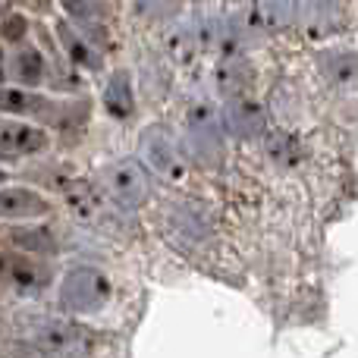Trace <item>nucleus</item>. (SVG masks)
<instances>
[{
    "label": "nucleus",
    "instance_id": "obj_1",
    "mask_svg": "<svg viewBox=\"0 0 358 358\" xmlns=\"http://www.w3.org/2000/svg\"><path fill=\"white\" fill-rule=\"evenodd\" d=\"M110 280L98 267H73L60 283V302L76 315H92L110 302Z\"/></svg>",
    "mask_w": 358,
    "mask_h": 358
},
{
    "label": "nucleus",
    "instance_id": "obj_2",
    "mask_svg": "<svg viewBox=\"0 0 358 358\" xmlns=\"http://www.w3.org/2000/svg\"><path fill=\"white\" fill-rule=\"evenodd\" d=\"M101 182H104V195L126 210L142 208V204L148 201V192H151L148 173H145V167L136 161V157L113 161L110 167L101 173Z\"/></svg>",
    "mask_w": 358,
    "mask_h": 358
},
{
    "label": "nucleus",
    "instance_id": "obj_3",
    "mask_svg": "<svg viewBox=\"0 0 358 358\" xmlns=\"http://www.w3.org/2000/svg\"><path fill=\"white\" fill-rule=\"evenodd\" d=\"M0 283L16 289L19 296H35L50 283V271L31 255L3 252L0 255Z\"/></svg>",
    "mask_w": 358,
    "mask_h": 358
},
{
    "label": "nucleus",
    "instance_id": "obj_4",
    "mask_svg": "<svg viewBox=\"0 0 358 358\" xmlns=\"http://www.w3.org/2000/svg\"><path fill=\"white\" fill-rule=\"evenodd\" d=\"M189 138H192V148H195L198 161L214 164L223 155L220 123H217V113L208 104H195L189 110Z\"/></svg>",
    "mask_w": 358,
    "mask_h": 358
},
{
    "label": "nucleus",
    "instance_id": "obj_5",
    "mask_svg": "<svg viewBox=\"0 0 358 358\" xmlns=\"http://www.w3.org/2000/svg\"><path fill=\"white\" fill-rule=\"evenodd\" d=\"M57 189L66 198V204L82 217V220L94 223L104 217V189H98L94 182L82 176H57Z\"/></svg>",
    "mask_w": 358,
    "mask_h": 358
},
{
    "label": "nucleus",
    "instance_id": "obj_6",
    "mask_svg": "<svg viewBox=\"0 0 358 358\" xmlns=\"http://www.w3.org/2000/svg\"><path fill=\"white\" fill-rule=\"evenodd\" d=\"M145 157H148L151 167H155L164 179H170V182H179V179H185V161H182V155H179V148L173 145V138H170L167 132L161 129V126H151V129L145 132Z\"/></svg>",
    "mask_w": 358,
    "mask_h": 358
},
{
    "label": "nucleus",
    "instance_id": "obj_7",
    "mask_svg": "<svg viewBox=\"0 0 358 358\" xmlns=\"http://www.w3.org/2000/svg\"><path fill=\"white\" fill-rule=\"evenodd\" d=\"M25 343L35 346L38 352H50V355H60V352H69L82 343V334L66 321H38L29 327L25 334Z\"/></svg>",
    "mask_w": 358,
    "mask_h": 358
},
{
    "label": "nucleus",
    "instance_id": "obj_8",
    "mask_svg": "<svg viewBox=\"0 0 358 358\" xmlns=\"http://www.w3.org/2000/svg\"><path fill=\"white\" fill-rule=\"evenodd\" d=\"M60 3H63V10H66V16L73 19V25L79 29V35L85 38L92 48H107V44H110L107 22L92 0H60Z\"/></svg>",
    "mask_w": 358,
    "mask_h": 358
},
{
    "label": "nucleus",
    "instance_id": "obj_9",
    "mask_svg": "<svg viewBox=\"0 0 358 358\" xmlns=\"http://www.w3.org/2000/svg\"><path fill=\"white\" fill-rule=\"evenodd\" d=\"M223 123L239 138H258L261 132H264L267 120H264V110H261L258 101H255L252 94H242V98H229Z\"/></svg>",
    "mask_w": 358,
    "mask_h": 358
},
{
    "label": "nucleus",
    "instance_id": "obj_10",
    "mask_svg": "<svg viewBox=\"0 0 358 358\" xmlns=\"http://www.w3.org/2000/svg\"><path fill=\"white\" fill-rule=\"evenodd\" d=\"M48 148L44 129L31 123H0V157H25Z\"/></svg>",
    "mask_w": 358,
    "mask_h": 358
},
{
    "label": "nucleus",
    "instance_id": "obj_11",
    "mask_svg": "<svg viewBox=\"0 0 358 358\" xmlns=\"http://www.w3.org/2000/svg\"><path fill=\"white\" fill-rule=\"evenodd\" d=\"M48 214V201L31 189H6L0 192V220H25V217Z\"/></svg>",
    "mask_w": 358,
    "mask_h": 358
},
{
    "label": "nucleus",
    "instance_id": "obj_12",
    "mask_svg": "<svg viewBox=\"0 0 358 358\" xmlns=\"http://www.w3.org/2000/svg\"><path fill=\"white\" fill-rule=\"evenodd\" d=\"M0 110L16 117H48L54 107L44 94L25 92V88H0Z\"/></svg>",
    "mask_w": 358,
    "mask_h": 358
},
{
    "label": "nucleus",
    "instance_id": "obj_13",
    "mask_svg": "<svg viewBox=\"0 0 358 358\" xmlns=\"http://www.w3.org/2000/svg\"><path fill=\"white\" fill-rule=\"evenodd\" d=\"M252 82H255L252 66H248L245 60H239V57H227V60L217 66V88H220L227 98H242V94H248Z\"/></svg>",
    "mask_w": 358,
    "mask_h": 358
},
{
    "label": "nucleus",
    "instance_id": "obj_14",
    "mask_svg": "<svg viewBox=\"0 0 358 358\" xmlns=\"http://www.w3.org/2000/svg\"><path fill=\"white\" fill-rule=\"evenodd\" d=\"M57 35H60L63 50L69 54V60H73L76 66L98 73V69H101V54H98V48H92V44H88L85 38L79 35V31H73V25H69V22H60V25H57Z\"/></svg>",
    "mask_w": 358,
    "mask_h": 358
},
{
    "label": "nucleus",
    "instance_id": "obj_15",
    "mask_svg": "<svg viewBox=\"0 0 358 358\" xmlns=\"http://www.w3.org/2000/svg\"><path fill=\"white\" fill-rule=\"evenodd\" d=\"M104 107L110 117L117 120H126L136 107V98H132V85H129V76L126 73H113L110 82L104 88Z\"/></svg>",
    "mask_w": 358,
    "mask_h": 358
},
{
    "label": "nucleus",
    "instance_id": "obj_16",
    "mask_svg": "<svg viewBox=\"0 0 358 358\" xmlns=\"http://www.w3.org/2000/svg\"><path fill=\"white\" fill-rule=\"evenodd\" d=\"M324 73L336 85H352V82H358V54H352V50H330V54H324Z\"/></svg>",
    "mask_w": 358,
    "mask_h": 358
},
{
    "label": "nucleus",
    "instance_id": "obj_17",
    "mask_svg": "<svg viewBox=\"0 0 358 358\" xmlns=\"http://www.w3.org/2000/svg\"><path fill=\"white\" fill-rule=\"evenodd\" d=\"M201 41H204V35L195 29V25H179V29L170 31V38H167V50L173 54V60L189 63L192 57H195V50L201 48Z\"/></svg>",
    "mask_w": 358,
    "mask_h": 358
},
{
    "label": "nucleus",
    "instance_id": "obj_18",
    "mask_svg": "<svg viewBox=\"0 0 358 358\" xmlns=\"http://www.w3.org/2000/svg\"><path fill=\"white\" fill-rule=\"evenodd\" d=\"M264 19L271 29H286L299 19V0H264Z\"/></svg>",
    "mask_w": 358,
    "mask_h": 358
},
{
    "label": "nucleus",
    "instance_id": "obj_19",
    "mask_svg": "<svg viewBox=\"0 0 358 358\" xmlns=\"http://www.w3.org/2000/svg\"><path fill=\"white\" fill-rule=\"evenodd\" d=\"M16 73L25 85H38L44 79V57L38 54L35 48H25L22 54L16 57Z\"/></svg>",
    "mask_w": 358,
    "mask_h": 358
},
{
    "label": "nucleus",
    "instance_id": "obj_20",
    "mask_svg": "<svg viewBox=\"0 0 358 358\" xmlns=\"http://www.w3.org/2000/svg\"><path fill=\"white\" fill-rule=\"evenodd\" d=\"M13 242L25 252H57V242L48 229H16Z\"/></svg>",
    "mask_w": 358,
    "mask_h": 358
},
{
    "label": "nucleus",
    "instance_id": "obj_21",
    "mask_svg": "<svg viewBox=\"0 0 358 358\" xmlns=\"http://www.w3.org/2000/svg\"><path fill=\"white\" fill-rule=\"evenodd\" d=\"M296 138L286 136V132H271L267 136V155L280 164V167H292L296 164Z\"/></svg>",
    "mask_w": 358,
    "mask_h": 358
},
{
    "label": "nucleus",
    "instance_id": "obj_22",
    "mask_svg": "<svg viewBox=\"0 0 358 358\" xmlns=\"http://www.w3.org/2000/svg\"><path fill=\"white\" fill-rule=\"evenodd\" d=\"M132 3H136V10L145 13V16H167V13L179 10L182 0H132Z\"/></svg>",
    "mask_w": 358,
    "mask_h": 358
},
{
    "label": "nucleus",
    "instance_id": "obj_23",
    "mask_svg": "<svg viewBox=\"0 0 358 358\" xmlns=\"http://www.w3.org/2000/svg\"><path fill=\"white\" fill-rule=\"evenodd\" d=\"M0 31H3V35L10 38V41H19V38L25 35V22H22V16H10V19H3Z\"/></svg>",
    "mask_w": 358,
    "mask_h": 358
},
{
    "label": "nucleus",
    "instance_id": "obj_24",
    "mask_svg": "<svg viewBox=\"0 0 358 358\" xmlns=\"http://www.w3.org/2000/svg\"><path fill=\"white\" fill-rule=\"evenodd\" d=\"M6 79V57H3V50H0V82Z\"/></svg>",
    "mask_w": 358,
    "mask_h": 358
},
{
    "label": "nucleus",
    "instance_id": "obj_25",
    "mask_svg": "<svg viewBox=\"0 0 358 358\" xmlns=\"http://www.w3.org/2000/svg\"><path fill=\"white\" fill-rule=\"evenodd\" d=\"M0 182H6V173H3V170H0Z\"/></svg>",
    "mask_w": 358,
    "mask_h": 358
},
{
    "label": "nucleus",
    "instance_id": "obj_26",
    "mask_svg": "<svg viewBox=\"0 0 358 358\" xmlns=\"http://www.w3.org/2000/svg\"><path fill=\"white\" fill-rule=\"evenodd\" d=\"M229 3H242V0H229Z\"/></svg>",
    "mask_w": 358,
    "mask_h": 358
},
{
    "label": "nucleus",
    "instance_id": "obj_27",
    "mask_svg": "<svg viewBox=\"0 0 358 358\" xmlns=\"http://www.w3.org/2000/svg\"><path fill=\"white\" fill-rule=\"evenodd\" d=\"M321 3H330V0H321Z\"/></svg>",
    "mask_w": 358,
    "mask_h": 358
}]
</instances>
